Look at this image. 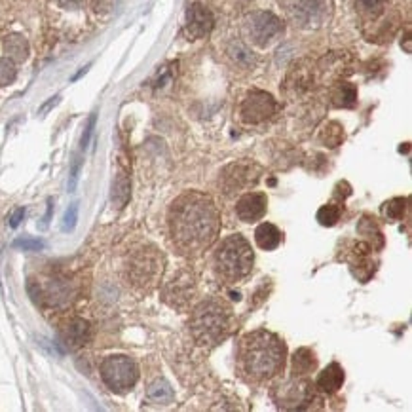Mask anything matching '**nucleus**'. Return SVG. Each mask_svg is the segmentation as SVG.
<instances>
[{"label":"nucleus","instance_id":"obj_1","mask_svg":"<svg viewBox=\"0 0 412 412\" xmlns=\"http://www.w3.org/2000/svg\"><path fill=\"white\" fill-rule=\"evenodd\" d=\"M221 230V213L213 199L186 192L171 204L170 232L175 247L186 257H198L217 240Z\"/></svg>","mask_w":412,"mask_h":412},{"label":"nucleus","instance_id":"obj_2","mask_svg":"<svg viewBox=\"0 0 412 412\" xmlns=\"http://www.w3.org/2000/svg\"><path fill=\"white\" fill-rule=\"evenodd\" d=\"M287 348L283 340L270 331H253L245 334L238 348L242 373L253 382H265L278 376L285 367Z\"/></svg>","mask_w":412,"mask_h":412},{"label":"nucleus","instance_id":"obj_3","mask_svg":"<svg viewBox=\"0 0 412 412\" xmlns=\"http://www.w3.org/2000/svg\"><path fill=\"white\" fill-rule=\"evenodd\" d=\"M232 329V312L219 298H207L194 308L190 331L199 346H215L229 337Z\"/></svg>","mask_w":412,"mask_h":412},{"label":"nucleus","instance_id":"obj_4","mask_svg":"<svg viewBox=\"0 0 412 412\" xmlns=\"http://www.w3.org/2000/svg\"><path fill=\"white\" fill-rule=\"evenodd\" d=\"M253 249L249 242L240 234L229 235L222 240L213 255V265L217 274L226 281H240L253 268Z\"/></svg>","mask_w":412,"mask_h":412},{"label":"nucleus","instance_id":"obj_5","mask_svg":"<svg viewBox=\"0 0 412 412\" xmlns=\"http://www.w3.org/2000/svg\"><path fill=\"white\" fill-rule=\"evenodd\" d=\"M163 258L156 247H143L129 257L127 276L133 285L141 289H152L162 278Z\"/></svg>","mask_w":412,"mask_h":412},{"label":"nucleus","instance_id":"obj_6","mask_svg":"<svg viewBox=\"0 0 412 412\" xmlns=\"http://www.w3.org/2000/svg\"><path fill=\"white\" fill-rule=\"evenodd\" d=\"M101 378L112 391L124 393L139 380V367L127 355H109L101 363Z\"/></svg>","mask_w":412,"mask_h":412},{"label":"nucleus","instance_id":"obj_7","mask_svg":"<svg viewBox=\"0 0 412 412\" xmlns=\"http://www.w3.org/2000/svg\"><path fill=\"white\" fill-rule=\"evenodd\" d=\"M314 386L304 376H293L287 382L278 384L272 390V397L276 405L285 411H302L308 409L314 401Z\"/></svg>","mask_w":412,"mask_h":412},{"label":"nucleus","instance_id":"obj_8","mask_svg":"<svg viewBox=\"0 0 412 412\" xmlns=\"http://www.w3.org/2000/svg\"><path fill=\"white\" fill-rule=\"evenodd\" d=\"M260 173H262V170L258 168L257 163H230L229 168H224L221 173L222 190L226 192V194L245 190V188H249L253 184H257V181L260 179Z\"/></svg>","mask_w":412,"mask_h":412},{"label":"nucleus","instance_id":"obj_9","mask_svg":"<svg viewBox=\"0 0 412 412\" xmlns=\"http://www.w3.org/2000/svg\"><path fill=\"white\" fill-rule=\"evenodd\" d=\"M278 111V103L270 93L266 91H251L249 96L243 99L242 109H240V114H242V120L245 124H262L266 120L276 114Z\"/></svg>","mask_w":412,"mask_h":412},{"label":"nucleus","instance_id":"obj_10","mask_svg":"<svg viewBox=\"0 0 412 412\" xmlns=\"http://www.w3.org/2000/svg\"><path fill=\"white\" fill-rule=\"evenodd\" d=\"M247 30L255 44L266 46L281 33V21L272 12H255L247 17Z\"/></svg>","mask_w":412,"mask_h":412},{"label":"nucleus","instance_id":"obj_11","mask_svg":"<svg viewBox=\"0 0 412 412\" xmlns=\"http://www.w3.org/2000/svg\"><path fill=\"white\" fill-rule=\"evenodd\" d=\"M213 27L215 17L211 10L201 2H194L186 14V35L190 38H204L213 30Z\"/></svg>","mask_w":412,"mask_h":412},{"label":"nucleus","instance_id":"obj_12","mask_svg":"<svg viewBox=\"0 0 412 412\" xmlns=\"http://www.w3.org/2000/svg\"><path fill=\"white\" fill-rule=\"evenodd\" d=\"M327 15L325 0H294L293 17L301 27H317Z\"/></svg>","mask_w":412,"mask_h":412},{"label":"nucleus","instance_id":"obj_13","mask_svg":"<svg viewBox=\"0 0 412 412\" xmlns=\"http://www.w3.org/2000/svg\"><path fill=\"white\" fill-rule=\"evenodd\" d=\"M194 293V278L188 272H179L163 289V298L175 308H183Z\"/></svg>","mask_w":412,"mask_h":412},{"label":"nucleus","instance_id":"obj_14","mask_svg":"<svg viewBox=\"0 0 412 412\" xmlns=\"http://www.w3.org/2000/svg\"><path fill=\"white\" fill-rule=\"evenodd\" d=\"M266 206H268V199H266L265 194L249 192V194L240 198L238 206H235V213L240 217V221L255 222L265 217Z\"/></svg>","mask_w":412,"mask_h":412},{"label":"nucleus","instance_id":"obj_15","mask_svg":"<svg viewBox=\"0 0 412 412\" xmlns=\"http://www.w3.org/2000/svg\"><path fill=\"white\" fill-rule=\"evenodd\" d=\"M89 339H91V325L82 317H74L63 327V340L69 348L86 346Z\"/></svg>","mask_w":412,"mask_h":412},{"label":"nucleus","instance_id":"obj_16","mask_svg":"<svg viewBox=\"0 0 412 412\" xmlns=\"http://www.w3.org/2000/svg\"><path fill=\"white\" fill-rule=\"evenodd\" d=\"M314 86V73L306 63H298L287 76V89L291 93H306Z\"/></svg>","mask_w":412,"mask_h":412},{"label":"nucleus","instance_id":"obj_17","mask_svg":"<svg viewBox=\"0 0 412 412\" xmlns=\"http://www.w3.org/2000/svg\"><path fill=\"white\" fill-rule=\"evenodd\" d=\"M344 384V368L339 363H331L329 367L319 373L316 386L325 393H337Z\"/></svg>","mask_w":412,"mask_h":412},{"label":"nucleus","instance_id":"obj_18","mask_svg":"<svg viewBox=\"0 0 412 412\" xmlns=\"http://www.w3.org/2000/svg\"><path fill=\"white\" fill-rule=\"evenodd\" d=\"M4 53L6 57H10L14 63H23L25 59L29 57V42L27 38L23 35H17V33H12L4 38Z\"/></svg>","mask_w":412,"mask_h":412},{"label":"nucleus","instance_id":"obj_19","mask_svg":"<svg viewBox=\"0 0 412 412\" xmlns=\"http://www.w3.org/2000/svg\"><path fill=\"white\" fill-rule=\"evenodd\" d=\"M331 101L339 109H352L357 103V89L350 82H339L331 91Z\"/></svg>","mask_w":412,"mask_h":412},{"label":"nucleus","instance_id":"obj_20","mask_svg":"<svg viewBox=\"0 0 412 412\" xmlns=\"http://www.w3.org/2000/svg\"><path fill=\"white\" fill-rule=\"evenodd\" d=\"M317 357L310 348H298L293 355V376H306L316 370Z\"/></svg>","mask_w":412,"mask_h":412},{"label":"nucleus","instance_id":"obj_21","mask_svg":"<svg viewBox=\"0 0 412 412\" xmlns=\"http://www.w3.org/2000/svg\"><path fill=\"white\" fill-rule=\"evenodd\" d=\"M255 240H257L260 249L272 251L281 243V232L270 222H262L257 229V232H255Z\"/></svg>","mask_w":412,"mask_h":412},{"label":"nucleus","instance_id":"obj_22","mask_svg":"<svg viewBox=\"0 0 412 412\" xmlns=\"http://www.w3.org/2000/svg\"><path fill=\"white\" fill-rule=\"evenodd\" d=\"M357 14L367 19V21H375L384 14V10L388 6V0H353Z\"/></svg>","mask_w":412,"mask_h":412},{"label":"nucleus","instance_id":"obj_23","mask_svg":"<svg viewBox=\"0 0 412 412\" xmlns=\"http://www.w3.org/2000/svg\"><path fill=\"white\" fill-rule=\"evenodd\" d=\"M147 395L156 405H170L173 397H175L173 395V388H171L168 380H156V382L150 384Z\"/></svg>","mask_w":412,"mask_h":412},{"label":"nucleus","instance_id":"obj_24","mask_svg":"<svg viewBox=\"0 0 412 412\" xmlns=\"http://www.w3.org/2000/svg\"><path fill=\"white\" fill-rule=\"evenodd\" d=\"M229 55L235 65L243 66V69H251V66L255 65V55H253V52L243 42H240V40L230 42Z\"/></svg>","mask_w":412,"mask_h":412},{"label":"nucleus","instance_id":"obj_25","mask_svg":"<svg viewBox=\"0 0 412 412\" xmlns=\"http://www.w3.org/2000/svg\"><path fill=\"white\" fill-rule=\"evenodd\" d=\"M319 139H321V143H323L325 147H339L340 143L344 141V129H342V125H340L339 122H329V124L321 129Z\"/></svg>","mask_w":412,"mask_h":412},{"label":"nucleus","instance_id":"obj_26","mask_svg":"<svg viewBox=\"0 0 412 412\" xmlns=\"http://www.w3.org/2000/svg\"><path fill=\"white\" fill-rule=\"evenodd\" d=\"M127 199H129V181H127L125 173H118L114 186H112V201L118 207H124Z\"/></svg>","mask_w":412,"mask_h":412},{"label":"nucleus","instance_id":"obj_27","mask_svg":"<svg viewBox=\"0 0 412 412\" xmlns=\"http://www.w3.org/2000/svg\"><path fill=\"white\" fill-rule=\"evenodd\" d=\"M342 215V207L339 204H327L317 211V221L321 226H334Z\"/></svg>","mask_w":412,"mask_h":412},{"label":"nucleus","instance_id":"obj_28","mask_svg":"<svg viewBox=\"0 0 412 412\" xmlns=\"http://www.w3.org/2000/svg\"><path fill=\"white\" fill-rule=\"evenodd\" d=\"M405 207L406 198H393L384 204V215H386L388 221H399L405 215Z\"/></svg>","mask_w":412,"mask_h":412},{"label":"nucleus","instance_id":"obj_29","mask_svg":"<svg viewBox=\"0 0 412 412\" xmlns=\"http://www.w3.org/2000/svg\"><path fill=\"white\" fill-rule=\"evenodd\" d=\"M17 76V66L10 57H0V88L10 86Z\"/></svg>","mask_w":412,"mask_h":412},{"label":"nucleus","instance_id":"obj_30","mask_svg":"<svg viewBox=\"0 0 412 412\" xmlns=\"http://www.w3.org/2000/svg\"><path fill=\"white\" fill-rule=\"evenodd\" d=\"M76 221H78V206L73 204V206L66 209L65 219H63V230H73Z\"/></svg>","mask_w":412,"mask_h":412},{"label":"nucleus","instance_id":"obj_31","mask_svg":"<svg viewBox=\"0 0 412 412\" xmlns=\"http://www.w3.org/2000/svg\"><path fill=\"white\" fill-rule=\"evenodd\" d=\"M15 247H19L23 251H40L44 247V243L40 242V240H29V238H23V240H17L14 243Z\"/></svg>","mask_w":412,"mask_h":412},{"label":"nucleus","instance_id":"obj_32","mask_svg":"<svg viewBox=\"0 0 412 412\" xmlns=\"http://www.w3.org/2000/svg\"><path fill=\"white\" fill-rule=\"evenodd\" d=\"M23 217H25V209L19 207V209H15L14 215H12V219H10V226H19V222L23 221Z\"/></svg>","mask_w":412,"mask_h":412},{"label":"nucleus","instance_id":"obj_33","mask_svg":"<svg viewBox=\"0 0 412 412\" xmlns=\"http://www.w3.org/2000/svg\"><path fill=\"white\" fill-rule=\"evenodd\" d=\"M57 2L63 8H69V10H76V8L82 6V2H84V0H57Z\"/></svg>","mask_w":412,"mask_h":412}]
</instances>
